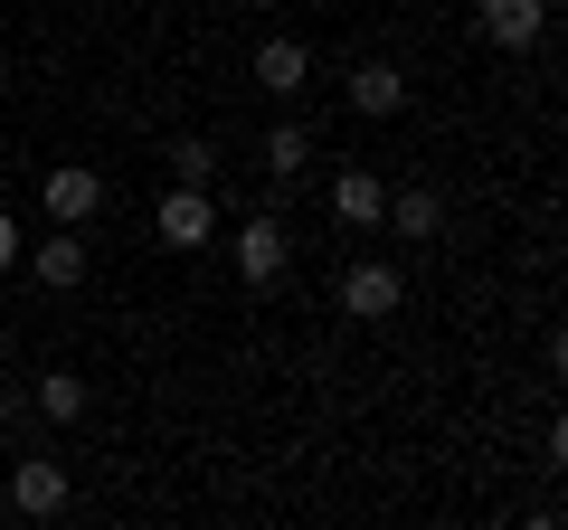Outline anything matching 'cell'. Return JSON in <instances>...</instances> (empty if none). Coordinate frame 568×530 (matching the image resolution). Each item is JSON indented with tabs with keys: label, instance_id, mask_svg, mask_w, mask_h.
<instances>
[{
	"label": "cell",
	"instance_id": "4",
	"mask_svg": "<svg viewBox=\"0 0 568 530\" xmlns=\"http://www.w3.org/2000/svg\"><path fill=\"white\" fill-rule=\"evenodd\" d=\"M237 275H246V285H275V275H284V227L275 218H246L237 227Z\"/></svg>",
	"mask_w": 568,
	"mask_h": 530
},
{
	"label": "cell",
	"instance_id": "13",
	"mask_svg": "<svg viewBox=\"0 0 568 530\" xmlns=\"http://www.w3.org/2000/svg\"><path fill=\"white\" fill-rule=\"evenodd\" d=\"M39 408H48V417H77V408H85V379H67V369H48V379H39Z\"/></svg>",
	"mask_w": 568,
	"mask_h": 530
},
{
	"label": "cell",
	"instance_id": "9",
	"mask_svg": "<svg viewBox=\"0 0 568 530\" xmlns=\"http://www.w3.org/2000/svg\"><path fill=\"white\" fill-rule=\"evenodd\" d=\"M332 208H342V218H361V227H379V208H388V190L369 181V171H342V181H332Z\"/></svg>",
	"mask_w": 568,
	"mask_h": 530
},
{
	"label": "cell",
	"instance_id": "5",
	"mask_svg": "<svg viewBox=\"0 0 568 530\" xmlns=\"http://www.w3.org/2000/svg\"><path fill=\"white\" fill-rule=\"evenodd\" d=\"M398 265H351V285H342V304L361 313V323H379V313H398Z\"/></svg>",
	"mask_w": 568,
	"mask_h": 530
},
{
	"label": "cell",
	"instance_id": "3",
	"mask_svg": "<svg viewBox=\"0 0 568 530\" xmlns=\"http://www.w3.org/2000/svg\"><path fill=\"white\" fill-rule=\"evenodd\" d=\"M95 208H104V181H95L85 162H58V171H48V218H58V227H85Z\"/></svg>",
	"mask_w": 568,
	"mask_h": 530
},
{
	"label": "cell",
	"instance_id": "10",
	"mask_svg": "<svg viewBox=\"0 0 568 530\" xmlns=\"http://www.w3.org/2000/svg\"><path fill=\"white\" fill-rule=\"evenodd\" d=\"M398 237H436V190H388V208H379Z\"/></svg>",
	"mask_w": 568,
	"mask_h": 530
},
{
	"label": "cell",
	"instance_id": "7",
	"mask_svg": "<svg viewBox=\"0 0 568 530\" xmlns=\"http://www.w3.org/2000/svg\"><path fill=\"white\" fill-rule=\"evenodd\" d=\"M162 246H209V190H171L162 200Z\"/></svg>",
	"mask_w": 568,
	"mask_h": 530
},
{
	"label": "cell",
	"instance_id": "2",
	"mask_svg": "<svg viewBox=\"0 0 568 530\" xmlns=\"http://www.w3.org/2000/svg\"><path fill=\"white\" fill-rule=\"evenodd\" d=\"M10 502H20L29 521L67 511V465H58V455H20V473H10Z\"/></svg>",
	"mask_w": 568,
	"mask_h": 530
},
{
	"label": "cell",
	"instance_id": "1",
	"mask_svg": "<svg viewBox=\"0 0 568 530\" xmlns=\"http://www.w3.org/2000/svg\"><path fill=\"white\" fill-rule=\"evenodd\" d=\"M474 29H484L493 48H530L549 29V0H474Z\"/></svg>",
	"mask_w": 568,
	"mask_h": 530
},
{
	"label": "cell",
	"instance_id": "15",
	"mask_svg": "<svg viewBox=\"0 0 568 530\" xmlns=\"http://www.w3.org/2000/svg\"><path fill=\"white\" fill-rule=\"evenodd\" d=\"M10 265H20V227L0 218V275H10Z\"/></svg>",
	"mask_w": 568,
	"mask_h": 530
},
{
	"label": "cell",
	"instance_id": "14",
	"mask_svg": "<svg viewBox=\"0 0 568 530\" xmlns=\"http://www.w3.org/2000/svg\"><path fill=\"white\" fill-rule=\"evenodd\" d=\"M171 171H181V190H209L219 162H209V143H171Z\"/></svg>",
	"mask_w": 568,
	"mask_h": 530
},
{
	"label": "cell",
	"instance_id": "8",
	"mask_svg": "<svg viewBox=\"0 0 568 530\" xmlns=\"http://www.w3.org/2000/svg\"><path fill=\"white\" fill-rule=\"evenodd\" d=\"M398 104H407V77L388 58H369L361 77H351V114H398Z\"/></svg>",
	"mask_w": 568,
	"mask_h": 530
},
{
	"label": "cell",
	"instance_id": "11",
	"mask_svg": "<svg viewBox=\"0 0 568 530\" xmlns=\"http://www.w3.org/2000/svg\"><path fill=\"white\" fill-rule=\"evenodd\" d=\"M256 85L294 95V85H304V48H294V39H265V48H256Z\"/></svg>",
	"mask_w": 568,
	"mask_h": 530
},
{
	"label": "cell",
	"instance_id": "6",
	"mask_svg": "<svg viewBox=\"0 0 568 530\" xmlns=\"http://www.w3.org/2000/svg\"><path fill=\"white\" fill-rule=\"evenodd\" d=\"M29 265H39V285H48V294H77V285H85V237H77V227H58V237H48Z\"/></svg>",
	"mask_w": 568,
	"mask_h": 530
},
{
	"label": "cell",
	"instance_id": "12",
	"mask_svg": "<svg viewBox=\"0 0 568 530\" xmlns=\"http://www.w3.org/2000/svg\"><path fill=\"white\" fill-rule=\"evenodd\" d=\"M304 152H313L304 123H275V133H265V171H275V181H294V171H304Z\"/></svg>",
	"mask_w": 568,
	"mask_h": 530
}]
</instances>
